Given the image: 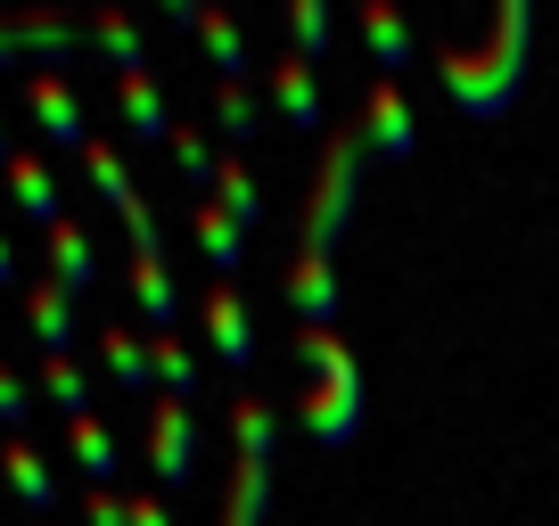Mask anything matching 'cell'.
Listing matches in <instances>:
<instances>
[{
  "label": "cell",
  "instance_id": "12",
  "mask_svg": "<svg viewBox=\"0 0 559 526\" xmlns=\"http://www.w3.org/2000/svg\"><path fill=\"white\" fill-rule=\"evenodd\" d=\"M0 477H9V493H17L34 518H50L58 510V486H50V461L34 453V437H9L0 444Z\"/></svg>",
  "mask_w": 559,
  "mask_h": 526
},
{
  "label": "cell",
  "instance_id": "27",
  "mask_svg": "<svg viewBox=\"0 0 559 526\" xmlns=\"http://www.w3.org/2000/svg\"><path fill=\"white\" fill-rule=\"evenodd\" d=\"M41 395H50L67 420H91V386H83V370H74L67 354H50V362H41Z\"/></svg>",
  "mask_w": 559,
  "mask_h": 526
},
{
  "label": "cell",
  "instance_id": "3",
  "mask_svg": "<svg viewBox=\"0 0 559 526\" xmlns=\"http://www.w3.org/2000/svg\"><path fill=\"white\" fill-rule=\"evenodd\" d=\"M132 297L148 313V337H174L181 321V297H174V263H165V239L148 214H132Z\"/></svg>",
  "mask_w": 559,
  "mask_h": 526
},
{
  "label": "cell",
  "instance_id": "14",
  "mask_svg": "<svg viewBox=\"0 0 559 526\" xmlns=\"http://www.w3.org/2000/svg\"><path fill=\"white\" fill-rule=\"evenodd\" d=\"M0 181H9V206H17L25 223H41V230L58 223V181H50V165H41V157H9V174H0Z\"/></svg>",
  "mask_w": 559,
  "mask_h": 526
},
{
  "label": "cell",
  "instance_id": "15",
  "mask_svg": "<svg viewBox=\"0 0 559 526\" xmlns=\"http://www.w3.org/2000/svg\"><path fill=\"white\" fill-rule=\"evenodd\" d=\"M25 321H34V337L50 354H67V337H74V297L58 280H25Z\"/></svg>",
  "mask_w": 559,
  "mask_h": 526
},
{
  "label": "cell",
  "instance_id": "31",
  "mask_svg": "<svg viewBox=\"0 0 559 526\" xmlns=\"http://www.w3.org/2000/svg\"><path fill=\"white\" fill-rule=\"evenodd\" d=\"M132 526H174V510H165L157 493H132Z\"/></svg>",
  "mask_w": 559,
  "mask_h": 526
},
{
  "label": "cell",
  "instance_id": "7",
  "mask_svg": "<svg viewBox=\"0 0 559 526\" xmlns=\"http://www.w3.org/2000/svg\"><path fill=\"white\" fill-rule=\"evenodd\" d=\"M25 107H34V116H41V132H50L58 148H74V157H83V148L99 141V132H91V116L74 107V91L58 83L50 67H41V74H25Z\"/></svg>",
  "mask_w": 559,
  "mask_h": 526
},
{
  "label": "cell",
  "instance_id": "29",
  "mask_svg": "<svg viewBox=\"0 0 559 526\" xmlns=\"http://www.w3.org/2000/svg\"><path fill=\"white\" fill-rule=\"evenodd\" d=\"M91 41L107 50V67H116V74H140V67H148V58H140V41H132V25H123V17H91Z\"/></svg>",
  "mask_w": 559,
  "mask_h": 526
},
{
  "label": "cell",
  "instance_id": "2",
  "mask_svg": "<svg viewBox=\"0 0 559 526\" xmlns=\"http://www.w3.org/2000/svg\"><path fill=\"white\" fill-rule=\"evenodd\" d=\"M362 165H370V141H362V123H354V132H337V141H330V157H321V174H313V206H305V255H330V239L346 230L354 190H362Z\"/></svg>",
  "mask_w": 559,
  "mask_h": 526
},
{
  "label": "cell",
  "instance_id": "11",
  "mask_svg": "<svg viewBox=\"0 0 559 526\" xmlns=\"http://www.w3.org/2000/svg\"><path fill=\"white\" fill-rule=\"evenodd\" d=\"M50 263H58V288H67V297H91V288H99V247H91V230L74 223V214L50 223Z\"/></svg>",
  "mask_w": 559,
  "mask_h": 526
},
{
  "label": "cell",
  "instance_id": "6",
  "mask_svg": "<svg viewBox=\"0 0 559 526\" xmlns=\"http://www.w3.org/2000/svg\"><path fill=\"white\" fill-rule=\"evenodd\" d=\"M198 330H206V346L223 354V370H247V362H255V330H247V304H239V288H230V280L206 288V304H198Z\"/></svg>",
  "mask_w": 559,
  "mask_h": 526
},
{
  "label": "cell",
  "instance_id": "8",
  "mask_svg": "<svg viewBox=\"0 0 559 526\" xmlns=\"http://www.w3.org/2000/svg\"><path fill=\"white\" fill-rule=\"evenodd\" d=\"M354 123H362L370 157H412V148H419V123H412V107H403L395 83H370V99H362Z\"/></svg>",
  "mask_w": 559,
  "mask_h": 526
},
{
  "label": "cell",
  "instance_id": "13",
  "mask_svg": "<svg viewBox=\"0 0 559 526\" xmlns=\"http://www.w3.org/2000/svg\"><path fill=\"white\" fill-rule=\"evenodd\" d=\"M116 99H123V123H132V141H174V107L157 99V83H148V67L140 74H116Z\"/></svg>",
  "mask_w": 559,
  "mask_h": 526
},
{
  "label": "cell",
  "instance_id": "9",
  "mask_svg": "<svg viewBox=\"0 0 559 526\" xmlns=\"http://www.w3.org/2000/svg\"><path fill=\"white\" fill-rule=\"evenodd\" d=\"M297 420L313 444H346L362 428V386H305L297 395Z\"/></svg>",
  "mask_w": 559,
  "mask_h": 526
},
{
  "label": "cell",
  "instance_id": "1",
  "mask_svg": "<svg viewBox=\"0 0 559 526\" xmlns=\"http://www.w3.org/2000/svg\"><path fill=\"white\" fill-rule=\"evenodd\" d=\"M519 58H526V17H519V9H502L493 50H444L437 74H444V91H453L461 116H502L510 91H519Z\"/></svg>",
  "mask_w": 559,
  "mask_h": 526
},
{
  "label": "cell",
  "instance_id": "25",
  "mask_svg": "<svg viewBox=\"0 0 559 526\" xmlns=\"http://www.w3.org/2000/svg\"><path fill=\"white\" fill-rule=\"evenodd\" d=\"M362 34H370V50H379V67H386V74L412 67V34H403L395 9H379V0H370V9H362Z\"/></svg>",
  "mask_w": 559,
  "mask_h": 526
},
{
  "label": "cell",
  "instance_id": "28",
  "mask_svg": "<svg viewBox=\"0 0 559 526\" xmlns=\"http://www.w3.org/2000/svg\"><path fill=\"white\" fill-rule=\"evenodd\" d=\"M174 165H181V181H198V190H214V141H206V123H174Z\"/></svg>",
  "mask_w": 559,
  "mask_h": 526
},
{
  "label": "cell",
  "instance_id": "26",
  "mask_svg": "<svg viewBox=\"0 0 559 526\" xmlns=\"http://www.w3.org/2000/svg\"><path fill=\"white\" fill-rule=\"evenodd\" d=\"M297 346H305V362L321 370V386H362V370H354V354L337 346V330H305Z\"/></svg>",
  "mask_w": 559,
  "mask_h": 526
},
{
  "label": "cell",
  "instance_id": "18",
  "mask_svg": "<svg viewBox=\"0 0 559 526\" xmlns=\"http://www.w3.org/2000/svg\"><path fill=\"white\" fill-rule=\"evenodd\" d=\"M190 34L206 41V58H214V74H223V83H247V34L230 17H214V9H198L190 17Z\"/></svg>",
  "mask_w": 559,
  "mask_h": 526
},
{
  "label": "cell",
  "instance_id": "17",
  "mask_svg": "<svg viewBox=\"0 0 559 526\" xmlns=\"http://www.w3.org/2000/svg\"><path fill=\"white\" fill-rule=\"evenodd\" d=\"M214 206H223L230 214V223H239V230H255L263 223V198H255V174H247V157H239V148H230V157L223 165H214Z\"/></svg>",
  "mask_w": 559,
  "mask_h": 526
},
{
  "label": "cell",
  "instance_id": "33",
  "mask_svg": "<svg viewBox=\"0 0 559 526\" xmlns=\"http://www.w3.org/2000/svg\"><path fill=\"white\" fill-rule=\"evenodd\" d=\"M9 157H17V148H9V141H0V174H9Z\"/></svg>",
  "mask_w": 559,
  "mask_h": 526
},
{
  "label": "cell",
  "instance_id": "22",
  "mask_svg": "<svg viewBox=\"0 0 559 526\" xmlns=\"http://www.w3.org/2000/svg\"><path fill=\"white\" fill-rule=\"evenodd\" d=\"M148 379H165V395H174V404H190V395H198L190 346H181V337H148Z\"/></svg>",
  "mask_w": 559,
  "mask_h": 526
},
{
  "label": "cell",
  "instance_id": "24",
  "mask_svg": "<svg viewBox=\"0 0 559 526\" xmlns=\"http://www.w3.org/2000/svg\"><path fill=\"white\" fill-rule=\"evenodd\" d=\"M99 354H107V370H116L123 386H148V346H140L132 321H107V330H99Z\"/></svg>",
  "mask_w": 559,
  "mask_h": 526
},
{
  "label": "cell",
  "instance_id": "4",
  "mask_svg": "<svg viewBox=\"0 0 559 526\" xmlns=\"http://www.w3.org/2000/svg\"><path fill=\"white\" fill-rule=\"evenodd\" d=\"M74 50H91V25H67V17H0V74L17 67V58L67 67Z\"/></svg>",
  "mask_w": 559,
  "mask_h": 526
},
{
  "label": "cell",
  "instance_id": "21",
  "mask_svg": "<svg viewBox=\"0 0 559 526\" xmlns=\"http://www.w3.org/2000/svg\"><path fill=\"white\" fill-rule=\"evenodd\" d=\"M280 34L297 41V58H305V67H321V58H330V9H321V0H288Z\"/></svg>",
  "mask_w": 559,
  "mask_h": 526
},
{
  "label": "cell",
  "instance_id": "5",
  "mask_svg": "<svg viewBox=\"0 0 559 526\" xmlns=\"http://www.w3.org/2000/svg\"><path fill=\"white\" fill-rule=\"evenodd\" d=\"M148 469L165 486H190L198 477V428H190V404H174V395L148 404Z\"/></svg>",
  "mask_w": 559,
  "mask_h": 526
},
{
  "label": "cell",
  "instance_id": "30",
  "mask_svg": "<svg viewBox=\"0 0 559 526\" xmlns=\"http://www.w3.org/2000/svg\"><path fill=\"white\" fill-rule=\"evenodd\" d=\"M83 518H91V526H132V502H123V493H107V486H91V493H83Z\"/></svg>",
  "mask_w": 559,
  "mask_h": 526
},
{
  "label": "cell",
  "instance_id": "16",
  "mask_svg": "<svg viewBox=\"0 0 559 526\" xmlns=\"http://www.w3.org/2000/svg\"><path fill=\"white\" fill-rule=\"evenodd\" d=\"M198 247H206L214 280H230V272H239V263H247V230L230 223V214L214 206V198H198Z\"/></svg>",
  "mask_w": 559,
  "mask_h": 526
},
{
  "label": "cell",
  "instance_id": "34",
  "mask_svg": "<svg viewBox=\"0 0 559 526\" xmlns=\"http://www.w3.org/2000/svg\"><path fill=\"white\" fill-rule=\"evenodd\" d=\"M34 526H50V518H34Z\"/></svg>",
  "mask_w": 559,
  "mask_h": 526
},
{
  "label": "cell",
  "instance_id": "23",
  "mask_svg": "<svg viewBox=\"0 0 559 526\" xmlns=\"http://www.w3.org/2000/svg\"><path fill=\"white\" fill-rule=\"evenodd\" d=\"M214 116H223V141H230V148L263 141V107L247 99V83H214Z\"/></svg>",
  "mask_w": 559,
  "mask_h": 526
},
{
  "label": "cell",
  "instance_id": "19",
  "mask_svg": "<svg viewBox=\"0 0 559 526\" xmlns=\"http://www.w3.org/2000/svg\"><path fill=\"white\" fill-rule=\"evenodd\" d=\"M67 453H74V469H83V486H107V477L123 469V461H116V437H107L99 420H67Z\"/></svg>",
  "mask_w": 559,
  "mask_h": 526
},
{
  "label": "cell",
  "instance_id": "32",
  "mask_svg": "<svg viewBox=\"0 0 559 526\" xmlns=\"http://www.w3.org/2000/svg\"><path fill=\"white\" fill-rule=\"evenodd\" d=\"M0 288H25V263L9 255V239H0Z\"/></svg>",
  "mask_w": 559,
  "mask_h": 526
},
{
  "label": "cell",
  "instance_id": "20",
  "mask_svg": "<svg viewBox=\"0 0 559 526\" xmlns=\"http://www.w3.org/2000/svg\"><path fill=\"white\" fill-rule=\"evenodd\" d=\"M83 174L99 181V198L123 214V223H132V214H148V206H140V190H132V174H123V157H116L107 141H91V148H83Z\"/></svg>",
  "mask_w": 559,
  "mask_h": 526
},
{
  "label": "cell",
  "instance_id": "10",
  "mask_svg": "<svg viewBox=\"0 0 559 526\" xmlns=\"http://www.w3.org/2000/svg\"><path fill=\"white\" fill-rule=\"evenodd\" d=\"M263 83H272V107L297 123V132H321V91H313V67H305L297 50H280L272 67H263Z\"/></svg>",
  "mask_w": 559,
  "mask_h": 526
}]
</instances>
